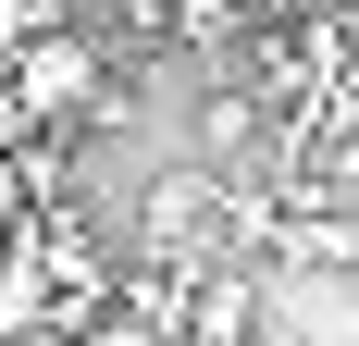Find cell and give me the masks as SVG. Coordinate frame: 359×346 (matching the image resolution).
I'll use <instances>...</instances> for the list:
<instances>
[{"label":"cell","mask_w":359,"mask_h":346,"mask_svg":"<svg viewBox=\"0 0 359 346\" xmlns=\"http://www.w3.org/2000/svg\"><path fill=\"white\" fill-rule=\"evenodd\" d=\"M186 346H260V272L248 260H211L186 284Z\"/></svg>","instance_id":"cell-2"},{"label":"cell","mask_w":359,"mask_h":346,"mask_svg":"<svg viewBox=\"0 0 359 346\" xmlns=\"http://www.w3.org/2000/svg\"><path fill=\"white\" fill-rule=\"evenodd\" d=\"M0 74H13V99H25L37 137H62V124H100V111H111V50H100V25H37Z\"/></svg>","instance_id":"cell-1"},{"label":"cell","mask_w":359,"mask_h":346,"mask_svg":"<svg viewBox=\"0 0 359 346\" xmlns=\"http://www.w3.org/2000/svg\"><path fill=\"white\" fill-rule=\"evenodd\" d=\"M13 346H87V334H62V321H37V334H13Z\"/></svg>","instance_id":"cell-4"},{"label":"cell","mask_w":359,"mask_h":346,"mask_svg":"<svg viewBox=\"0 0 359 346\" xmlns=\"http://www.w3.org/2000/svg\"><path fill=\"white\" fill-rule=\"evenodd\" d=\"M37 148V124H25V99H13V74H0V161H25Z\"/></svg>","instance_id":"cell-3"}]
</instances>
